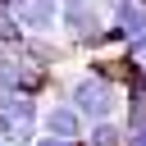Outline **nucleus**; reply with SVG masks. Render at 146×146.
Segmentation results:
<instances>
[{"mask_svg": "<svg viewBox=\"0 0 146 146\" xmlns=\"http://www.w3.org/2000/svg\"><path fill=\"white\" fill-rule=\"evenodd\" d=\"M64 96H68V105H73L87 123L119 119V110H123V87L110 82V78H100L96 68H82V73L64 87Z\"/></svg>", "mask_w": 146, "mask_h": 146, "instance_id": "obj_1", "label": "nucleus"}, {"mask_svg": "<svg viewBox=\"0 0 146 146\" xmlns=\"http://www.w3.org/2000/svg\"><path fill=\"white\" fill-rule=\"evenodd\" d=\"M41 96H23V91H5L0 96V137L9 146H32L41 132Z\"/></svg>", "mask_w": 146, "mask_h": 146, "instance_id": "obj_2", "label": "nucleus"}, {"mask_svg": "<svg viewBox=\"0 0 146 146\" xmlns=\"http://www.w3.org/2000/svg\"><path fill=\"white\" fill-rule=\"evenodd\" d=\"M55 87L50 68H36L23 50H0V96L5 91H23V96H46Z\"/></svg>", "mask_w": 146, "mask_h": 146, "instance_id": "obj_3", "label": "nucleus"}, {"mask_svg": "<svg viewBox=\"0 0 146 146\" xmlns=\"http://www.w3.org/2000/svg\"><path fill=\"white\" fill-rule=\"evenodd\" d=\"M9 14L27 27V36H55L59 32V0H23Z\"/></svg>", "mask_w": 146, "mask_h": 146, "instance_id": "obj_4", "label": "nucleus"}, {"mask_svg": "<svg viewBox=\"0 0 146 146\" xmlns=\"http://www.w3.org/2000/svg\"><path fill=\"white\" fill-rule=\"evenodd\" d=\"M41 132H50V137H82L87 132V119L68 105V96L64 100H55V105H46L41 110Z\"/></svg>", "mask_w": 146, "mask_h": 146, "instance_id": "obj_5", "label": "nucleus"}, {"mask_svg": "<svg viewBox=\"0 0 146 146\" xmlns=\"http://www.w3.org/2000/svg\"><path fill=\"white\" fill-rule=\"evenodd\" d=\"M18 50H23L36 68H50V73H55V64L64 59V46H55V36H27Z\"/></svg>", "mask_w": 146, "mask_h": 146, "instance_id": "obj_6", "label": "nucleus"}, {"mask_svg": "<svg viewBox=\"0 0 146 146\" xmlns=\"http://www.w3.org/2000/svg\"><path fill=\"white\" fill-rule=\"evenodd\" d=\"M82 141L87 146H128V128L119 119H100V123H87Z\"/></svg>", "mask_w": 146, "mask_h": 146, "instance_id": "obj_7", "label": "nucleus"}, {"mask_svg": "<svg viewBox=\"0 0 146 146\" xmlns=\"http://www.w3.org/2000/svg\"><path fill=\"white\" fill-rule=\"evenodd\" d=\"M27 41V27L9 14V9H0V50H18Z\"/></svg>", "mask_w": 146, "mask_h": 146, "instance_id": "obj_8", "label": "nucleus"}, {"mask_svg": "<svg viewBox=\"0 0 146 146\" xmlns=\"http://www.w3.org/2000/svg\"><path fill=\"white\" fill-rule=\"evenodd\" d=\"M123 50H128V59H137V64L146 68V32H141V36H132V41H128Z\"/></svg>", "mask_w": 146, "mask_h": 146, "instance_id": "obj_9", "label": "nucleus"}, {"mask_svg": "<svg viewBox=\"0 0 146 146\" xmlns=\"http://www.w3.org/2000/svg\"><path fill=\"white\" fill-rule=\"evenodd\" d=\"M0 146H9V141H5V137H0Z\"/></svg>", "mask_w": 146, "mask_h": 146, "instance_id": "obj_10", "label": "nucleus"}]
</instances>
